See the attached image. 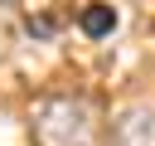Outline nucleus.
<instances>
[{
    "mask_svg": "<svg viewBox=\"0 0 155 146\" xmlns=\"http://www.w3.org/2000/svg\"><path fill=\"white\" fill-rule=\"evenodd\" d=\"M15 5H19V0H0V24H5L10 15H15Z\"/></svg>",
    "mask_w": 155,
    "mask_h": 146,
    "instance_id": "nucleus-4",
    "label": "nucleus"
},
{
    "mask_svg": "<svg viewBox=\"0 0 155 146\" xmlns=\"http://www.w3.org/2000/svg\"><path fill=\"white\" fill-rule=\"evenodd\" d=\"M111 146H155V107H131L111 127Z\"/></svg>",
    "mask_w": 155,
    "mask_h": 146,
    "instance_id": "nucleus-2",
    "label": "nucleus"
},
{
    "mask_svg": "<svg viewBox=\"0 0 155 146\" xmlns=\"http://www.w3.org/2000/svg\"><path fill=\"white\" fill-rule=\"evenodd\" d=\"M78 29H82L87 39H107V34L116 29V5H111V0H87V5L78 10Z\"/></svg>",
    "mask_w": 155,
    "mask_h": 146,
    "instance_id": "nucleus-3",
    "label": "nucleus"
},
{
    "mask_svg": "<svg viewBox=\"0 0 155 146\" xmlns=\"http://www.w3.org/2000/svg\"><path fill=\"white\" fill-rule=\"evenodd\" d=\"M102 112L78 92L44 97L34 107V146H102Z\"/></svg>",
    "mask_w": 155,
    "mask_h": 146,
    "instance_id": "nucleus-1",
    "label": "nucleus"
}]
</instances>
